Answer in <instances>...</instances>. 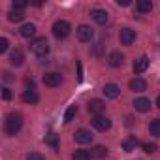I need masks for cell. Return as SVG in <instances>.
<instances>
[{
    "label": "cell",
    "instance_id": "1",
    "mask_svg": "<svg viewBox=\"0 0 160 160\" xmlns=\"http://www.w3.org/2000/svg\"><path fill=\"white\" fill-rule=\"evenodd\" d=\"M23 128V115L21 113H10L4 121V130L8 136H15L19 134V130Z\"/></svg>",
    "mask_w": 160,
    "mask_h": 160
},
{
    "label": "cell",
    "instance_id": "2",
    "mask_svg": "<svg viewBox=\"0 0 160 160\" xmlns=\"http://www.w3.org/2000/svg\"><path fill=\"white\" fill-rule=\"evenodd\" d=\"M30 51L36 55V57H47V53H49V42L45 40V38H38V40H34L32 43H30Z\"/></svg>",
    "mask_w": 160,
    "mask_h": 160
},
{
    "label": "cell",
    "instance_id": "3",
    "mask_svg": "<svg viewBox=\"0 0 160 160\" xmlns=\"http://www.w3.org/2000/svg\"><path fill=\"white\" fill-rule=\"evenodd\" d=\"M70 30H72V27H70V23L68 21H55L53 23V34H55V38H66L68 34H70Z\"/></svg>",
    "mask_w": 160,
    "mask_h": 160
},
{
    "label": "cell",
    "instance_id": "4",
    "mask_svg": "<svg viewBox=\"0 0 160 160\" xmlns=\"http://www.w3.org/2000/svg\"><path fill=\"white\" fill-rule=\"evenodd\" d=\"M75 32H77V38L81 42H92V38H94V30L89 25H79Z\"/></svg>",
    "mask_w": 160,
    "mask_h": 160
},
{
    "label": "cell",
    "instance_id": "5",
    "mask_svg": "<svg viewBox=\"0 0 160 160\" xmlns=\"http://www.w3.org/2000/svg\"><path fill=\"white\" fill-rule=\"evenodd\" d=\"M43 83H45V87H58L62 83V75L57 72H47L43 75Z\"/></svg>",
    "mask_w": 160,
    "mask_h": 160
},
{
    "label": "cell",
    "instance_id": "6",
    "mask_svg": "<svg viewBox=\"0 0 160 160\" xmlns=\"http://www.w3.org/2000/svg\"><path fill=\"white\" fill-rule=\"evenodd\" d=\"M92 134H91V130H85V128H81V130H77L75 132V136H73V139H75V143H79V145H87V143H91L92 141Z\"/></svg>",
    "mask_w": 160,
    "mask_h": 160
},
{
    "label": "cell",
    "instance_id": "7",
    "mask_svg": "<svg viewBox=\"0 0 160 160\" xmlns=\"http://www.w3.org/2000/svg\"><path fill=\"white\" fill-rule=\"evenodd\" d=\"M119 38H121V43H122V45H132V43L136 42V30H132V28H122L121 34H119Z\"/></svg>",
    "mask_w": 160,
    "mask_h": 160
},
{
    "label": "cell",
    "instance_id": "8",
    "mask_svg": "<svg viewBox=\"0 0 160 160\" xmlns=\"http://www.w3.org/2000/svg\"><path fill=\"white\" fill-rule=\"evenodd\" d=\"M106 111V104L102 102V100H98V98H94V100H91L89 102V113H92L94 117H98V115H102Z\"/></svg>",
    "mask_w": 160,
    "mask_h": 160
},
{
    "label": "cell",
    "instance_id": "9",
    "mask_svg": "<svg viewBox=\"0 0 160 160\" xmlns=\"http://www.w3.org/2000/svg\"><path fill=\"white\" fill-rule=\"evenodd\" d=\"M92 126H94L96 130H100V132H106V130H109V128H111V121H109L108 117L98 115V117H94V119H92Z\"/></svg>",
    "mask_w": 160,
    "mask_h": 160
},
{
    "label": "cell",
    "instance_id": "10",
    "mask_svg": "<svg viewBox=\"0 0 160 160\" xmlns=\"http://www.w3.org/2000/svg\"><path fill=\"white\" fill-rule=\"evenodd\" d=\"M122 62H124V57H122L121 51H111V53H109L108 64H109L111 68H119V66H122Z\"/></svg>",
    "mask_w": 160,
    "mask_h": 160
},
{
    "label": "cell",
    "instance_id": "11",
    "mask_svg": "<svg viewBox=\"0 0 160 160\" xmlns=\"http://www.w3.org/2000/svg\"><path fill=\"white\" fill-rule=\"evenodd\" d=\"M147 68H149V57H147V55H141V57L134 62V73L139 75V73H143Z\"/></svg>",
    "mask_w": 160,
    "mask_h": 160
},
{
    "label": "cell",
    "instance_id": "12",
    "mask_svg": "<svg viewBox=\"0 0 160 160\" xmlns=\"http://www.w3.org/2000/svg\"><path fill=\"white\" fill-rule=\"evenodd\" d=\"M134 108H136V111H139V113H147L149 109H151V100L149 98H136L134 100Z\"/></svg>",
    "mask_w": 160,
    "mask_h": 160
},
{
    "label": "cell",
    "instance_id": "13",
    "mask_svg": "<svg viewBox=\"0 0 160 160\" xmlns=\"http://www.w3.org/2000/svg\"><path fill=\"white\" fill-rule=\"evenodd\" d=\"M21 98H23V102L25 104H38L40 102V96H38V92L32 89H27V91H23V94H21Z\"/></svg>",
    "mask_w": 160,
    "mask_h": 160
},
{
    "label": "cell",
    "instance_id": "14",
    "mask_svg": "<svg viewBox=\"0 0 160 160\" xmlns=\"http://www.w3.org/2000/svg\"><path fill=\"white\" fill-rule=\"evenodd\" d=\"M91 15H92L94 23H98V25H106V23H108V19H109V15H108V12H106V10H92V12H91Z\"/></svg>",
    "mask_w": 160,
    "mask_h": 160
},
{
    "label": "cell",
    "instance_id": "15",
    "mask_svg": "<svg viewBox=\"0 0 160 160\" xmlns=\"http://www.w3.org/2000/svg\"><path fill=\"white\" fill-rule=\"evenodd\" d=\"M104 94H106V98H117L121 94V89L115 83H106L104 85Z\"/></svg>",
    "mask_w": 160,
    "mask_h": 160
},
{
    "label": "cell",
    "instance_id": "16",
    "mask_svg": "<svg viewBox=\"0 0 160 160\" xmlns=\"http://www.w3.org/2000/svg\"><path fill=\"white\" fill-rule=\"evenodd\" d=\"M130 89H132L134 92H143V91L147 89L145 79H141V77H134L132 81H130Z\"/></svg>",
    "mask_w": 160,
    "mask_h": 160
},
{
    "label": "cell",
    "instance_id": "17",
    "mask_svg": "<svg viewBox=\"0 0 160 160\" xmlns=\"http://www.w3.org/2000/svg\"><path fill=\"white\" fill-rule=\"evenodd\" d=\"M19 34H21L23 38H32V36L36 34V25H32V23H25V25L19 28Z\"/></svg>",
    "mask_w": 160,
    "mask_h": 160
},
{
    "label": "cell",
    "instance_id": "18",
    "mask_svg": "<svg viewBox=\"0 0 160 160\" xmlns=\"http://www.w3.org/2000/svg\"><path fill=\"white\" fill-rule=\"evenodd\" d=\"M10 62H12L13 66H21V64L25 62V55H23V51H21V49L12 51V55H10Z\"/></svg>",
    "mask_w": 160,
    "mask_h": 160
},
{
    "label": "cell",
    "instance_id": "19",
    "mask_svg": "<svg viewBox=\"0 0 160 160\" xmlns=\"http://www.w3.org/2000/svg\"><path fill=\"white\" fill-rule=\"evenodd\" d=\"M136 10L141 12V13H147V12L152 10V2H151V0H138V2H136Z\"/></svg>",
    "mask_w": 160,
    "mask_h": 160
},
{
    "label": "cell",
    "instance_id": "20",
    "mask_svg": "<svg viewBox=\"0 0 160 160\" xmlns=\"http://www.w3.org/2000/svg\"><path fill=\"white\" fill-rule=\"evenodd\" d=\"M91 151H85V149H79L72 154V160H91Z\"/></svg>",
    "mask_w": 160,
    "mask_h": 160
},
{
    "label": "cell",
    "instance_id": "21",
    "mask_svg": "<svg viewBox=\"0 0 160 160\" xmlns=\"http://www.w3.org/2000/svg\"><path fill=\"white\" fill-rule=\"evenodd\" d=\"M45 143L51 145L53 149H58V138H57V134L55 132H47L45 134Z\"/></svg>",
    "mask_w": 160,
    "mask_h": 160
},
{
    "label": "cell",
    "instance_id": "22",
    "mask_svg": "<svg viewBox=\"0 0 160 160\" xmlns=\"http://www.w3.org/2000/svg\"><path fill=\"white\" fill-rule=\"evenodd\" d=\"M91 154L96 156V158H106V156H108V147H104V145H96V147L91 151Z\"/></svg>",
    "mask_w": 160,
    "mask_h": 160
},
{
    "label": "cell",
    "instance_id": "23",
    "mask_svg": "<svg viewBox=\"0 0 160 160\" xmlns=\"http://www.w3.org/2000/svg\"><path fill=\"white\" fill-rule=\"evenodd\" d=\"M23 19H25V13H23V12L12 10V12L8 13V21H12V23H19V21H23Z\"/></svg>",
    "mask_w": 160,
    "mask_h": 160
},
{
    "label": "cell",
    "instance_id": "24",
    "mask_svg": "<svg viewBox=\"0 0 160 160\" xmlns=\"http://www.w3.org/2000/svg\"><path fill=\"white\" fill-rule=\"evenodd\" d=\"M136 147H138V139H136V138H128V139L122 143V149H124L126 152H132V151H136Z\"/></svg>",
    "mask_w": 160,
    "mask_h": 160
},
{
    "label": "cell",
    "instance_id": "25",
    "mask_svg": "<svg viewBox=\"0 0 160 160\" xmlns=\"http://www.w3.org/2000/svg\"><path fill=\"white\" fill-rule=\"evenodd\" d=\"M149 130H151V134H152V136L160 138V119H154V121H151V124H149Z\"/></svg>",
    "mask_w": 160,
    "mask_h": 160
},
{
    "label": "cell",
    "instance_id": "26",
    "mask_svg": "<svg viewBox=\"0 0 160 160\" xmlns=\"http://www.w3.org/2000/svg\"><path fill=\"white\" fill-rule=\"evenodd\" d=\"M75 113H77V106L73 104V106H70V108L66 109V113H64V122H70V121L75 117Z\"/></svg>",
    "mask_w": 160,
    "mask_h": 160
},
{
    "label": "cell",
    "instance_id": "27",
    "mask_svg": "<svg viewBox=\"0 0 160 160\" xmlns=\"http://www.w3.org/2000/svg\"><path fill=\"white\" fill-rule=\"evenodd\" d=\"M156 149H158V145H156V143H143V151H145L147 154L156 152Z\"/></svg>",
    "mask_w": 160,
    "mask_h": 160
},
{
    "label": "cell",
    "instance_id": "28",
    "mask_svg": "<svg viewBox=\"0 0 160 160\" xmlns=\"http://www.w3.org/2000/svg\"><path fill=\"white\" fill-rule=\"evenodd\" d=\"M27 160H45V156L42 152H30L27 154Z\"/></svg>",
    "mask_w": 160,
    "mask_h": 160
},
{
    "label": "cell",
    "instance_id": "29",
    "mask_svg": "<svg viewBox=\"0 0 160 160\" xmlns=\"http://www.w3.org/2000/svg\"><path fill=\"white\" fill-rule=\"evenodd\" d=\"M28 2H25V0H17V2H13V10L17 12H23V8H27Z\"/></svg>",
    "mask_w": 160,
    "mask_h": 160
},
{
    "label": "cell",
    "instance_id": "30",
    "mask_svg": "<svg viewBox=\"0 0 160 160\" xmlns=\"http://www.w3.org/2000/svg\"><path fill=\"white\" fill-rule=\"evenodd\" d=\"M8 47H10V42L6 38H0V53H6Z\"/></svg>",
    "mask_w": 160,
    "mask_h": 160
},
{
    "label": "cell",
    "instance_id": "31",
    "mask_svg": "<svg viewBox=\"0 0 160 160\" xmlns=\"http://www.w3.org/2000/svg\"><path fill=\"white\" fill-rule=\"evenodd\" d=\"M2 98L4 100H12V91L8 87H2Z\"/></svg>",
    "mask_w": 160,
    "mask_h": 160
},
{
    "label": "cell",
    "instance_id": "32",
    "mask_svg": "<svg viewBox=\"0 0 160 160\" xmlns=\"http://www.w3.org/2000/svg\"><path fill=\"white\" fill-rule=\"evenodd\" d=\"M2 79H4V81H12V73L10 72H4L2 73Z\"/></svg>",
    "mask_w": 160,
    "mask_h": 160
},
{
    "label": "cell",
    "instance_id": "33",
    "mask_svg": "<svg viewBox=\"0 0 160 160\" xmlns=\"http://www.w3.org/2000/svg\"><path fill=\"white\" fill-rule=\"evenodd\" d=\"M117 4H119V6H128L130 0H117Z\"/></svg>",
    "mask_w": 160,
    "mask_h": 160
},
{
    "label": "cell",
    "instance_id": "34",
    "mask_svg": "<svg viewBox=\"0 0 160 160\" xmlns=\"http://www.w3.org/2000/svg\"><path fill=\"white\" fill-rule=\"evenodd\" d=\"M156 108H158V109H160V96H158V98H156Z\"/></svg>",
    "mask_w": 160,
    "mask_h": 160
}]
</instances>
